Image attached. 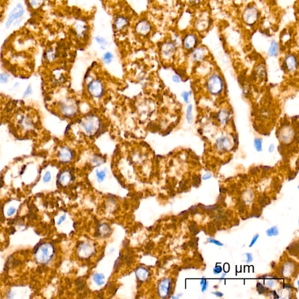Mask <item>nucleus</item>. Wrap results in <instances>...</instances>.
I'll use <instances>...</instances> for the list:
<instances>
[{"mask_svg":"<svg viewBox=\"0 0 299 299\" xmlns=\"http://www.w3.org/2000/svg\"><path fill=\"white\" fill-rule=\"evenodd\" d=\"M78 125L84 135L91 137L101 131L102 123L101 118L97 115L89 114L79 120Z\"/></svg>","mask_w":299,"mask_h":299,"instance_id":"1","label":"nucleus"},{"mask_svg":"<svg viewBox=\"0 0 299 299\" xmlns=\"http://www.w3.org/2000/svg\"><path fill=\"white\" fill-rule=\"evenodd\" d=\"M105 84L99 78H93L87 85V91L89 96L93 99H101L105 95Z\"/></svg>","mask_w":299,"mask_h":299,"instance_id":"2","label":"nucleus"},{"mask_svg":"<svg viewBox=\"0 0 299 299\" xmlns=\"http://www.w3.org/2000/svg\"><path fill=\"white\" fill-rule=\"evenodd\" d=\"M55 254V248L50 243L40 245L35 253V258L39 262L47 264L51 261Z\"/></svg>","mask_w":299,"mask_h":299,"instance_id":"3","label":"nucleus"},{"mask_svg":"<svg viewBox=\"0 0 299 299\" xmlns=\"http://www.w3.org/2000/svg\"><path fill=\"white\" fill-rule=\"evenodd\" d=\"M208 91L213 95H218L222 93L224 88L223 81L218 75H213L208 79L207 82Z\"/></svg>","mask_w":299,"mask_h":299,"instance_id":"4","label":"nucleus"},{"mask_svg":"<svg viewBox=\"0 0 299 299\" xmlns=\"http://www.w3.org/2000/svg\"><path fill=\"white\" fill-rule=\"evenodd\" d=\"M78 110L77 102L72 98L66 99L61 105V113L67 118L76 116L78 113Z\"/></svg>","mask_w":299,"mask_h":299,"instance_id":"5","label":"nucleus"},{"mask_svg":"<svg viewBox=\"0 0 299 299\" xmlns=\"http://www.w3.org/2000/svg\"><path fill=\"white\" fill-rule=\"evenodd\" d=\"M259 14L257 8L254 7L249 6L245 9L243 13V19L245 24L248 25H253L257 22Z\"/></svg>","mask_w":299,"mask_h":299,"instance_id":"6","label":"nucleus"},{"mask_svg":"<svg viewBox=\"0 0 299 299\" xmlns=\"http://www.w3.org/2000/svg\"><path fill=\"white\" fill-rule=\"evenodd\" d=\"M76 152L70 147L63 146L60 148L58 152L59 160L63 163H69L76 157Z\"/></svg>","mask_w":299,"mask_h":299,"instance_id":"7","label":"nucleus"},{"mask_svg":"<svg viewBox=\"0 0 299 299\" xmlns=\"http://www.w3.org/2000/svg\"><path fill=\"white\" fill-rule=\"evenodd\" d=\"M152 24L146 19L141 20L135 26L136 33L141 37H147L152 32Z\"/></svg>","mask_w":299,"mask_h":299,"instance_id":"8","label":"nucleus"},{"mask_svg":"<svg viewBox=\"0 0 299 299\" xmlns=\"http://www.w3.org/2000/svg\"><path fill=\"white\" fill-rule=\"evenodd\" d=\"M176 51V46L174 42H165L161 47V55L165 60H170L174 56Z\"/></svg>","mask_w":299,"mask_h":299,"instance_id":"9","label":"nucleus"},{"mask_svg":"<svg viewBox=\"0 0 299 299\" xmlns=\"http://www.w3.org/2000/svg\"><path fill=\"white\" fill-rule=\"evenodd\" d=\"M24 13V7L21 4H18L9 13L8 18L6 22V27L9 28L13 24L14 21L21 18Z\"/></svg>","mask_w":299,"mask_h":299,"instance_id":"10","label":"nucleus"},{"mask_svg":"<svg viewBox=\"0 0 299 299\" xmlns=\"http://www.w3.org/2000/svg\"><path fill=\"white\" fill-rule=\"evenodd\" d=\"M171 291V280L165 278L161 280L158 285V294L161 298H167Z\"/></svg>","mask_w":299,"mask_h":299,"instance_id":"11","label":"nucleus"},{"mask_svg":"<svg viewBox=\"0 0 299 299\" xmlns=\"http://www.w3.org/2000/svg\"><path fill=\"white\" fill-rule=\"evenodd\" d=\"M197 38L194 34H190L186 35L184 38L182 44L183 46L186 50H191L194 49L197 45Z\"/></svg>","mask_w":299,"mask_h":299,"instance_id":"12","label":"nucleus"},{"mask_svg":"<svg viewBox=\"0 0 299 299\" xmlns=\"http://www.w3.org/2000/svg\"><path fill=\"white\" fill-rule=\"evenodd\" d=\"M285 64L287 70L291 72H294L297 69V60L294 55H289L285 59Z\"/></svg>","mask_w":299,"mask_h":299,"instance_id":"13","label":"nucleus"},{"mask_svg":"<svg viewBox=\"0 0 299 299\" xmlns=\"http://www.w3.org/2000/svg\"><path fill=\"white\" fill-rule=\"evenodd\" d=\"M115 28L119 32L125 29L129 25V20L126 17L119 16L115 20Z\"/></svg>","mask_w":299,"mask_h":299,"instance_id":"14","label":"nucleus"},{"mask_svg":"<svg viewBox=\"0 0 299 299\" xmlns=\"http://www.w3.org/2000/svg\"><path fill=\"white\" fill-rule=\"evenodd\" d=\"M230 141L227 137H220L216 142V146L220 151L227 150L230 147Z\"/></svg>","mask_w":299,"mask_h":299,"instance_id":"15","label":"nucleus"},{"mask_svg":"<svg viewBox=\"0 0 299 299\" xmlns=\"http://www.w3.org/2000/svg\"><path fill=\"white\" fill-rule=\"evenodd\" d=\"M136 275L140 281H146L150 276V273L147 269L143 267H139L136 270Z\"/></svg>","mask_w":299,"mask_h":299,"instance_id":"16","label":"nucleus"},{"mask_svg":"<svg viewBox=\"0 0 299 299\" xmlns=\"http://www.w3.org/2000/svg\"><path fill=\"white\" fill-rule=\"evenodd\" d=\"M205 51L203 48L198 47L193 51L192 53V57L195 61H200L205 58Z\"/></svg>","mask_w":299,"mask_h":299,"instance_id":"17","label":"nucleus"},{"mask_svg":"<svg viewBox=\"0 0 299 299\" xmlns=\"http://www.w3.org/2000/svg\"><path fill=\"white\" fill-rule=\"evenodd\" d=\"M72 173L68 171H64L59 177V181L62 185H67L72 180Z\"/></svg>","mask_w":299,"mask_h":299,"instance_id":"18","label":"nucleus"},{"mask_svg":"<svg viewBox=\"0 0 299 299\" xmlns=\"http://www.w3.org/2000/svg\"><path fill=\"white\" fill-rule=\"evenodd\" d=\"M79 248V253L82 254L83 257L87 258L92 255V247L89 245L83 244Z\"/></svg>","mask_w":299,"mask_h":299,"instance_id":"19","label":"nucleus"},{"mask_svg":"<svg viewBox=\"0 0 299 299\" xmlns=\"http://www.w3.org/2000/svg\"><path fill=\"white\" fill-rule=\"evenodd\" d=\"M230 116V113L227 110H221L218 114L219 122L222 125L226 124L229 120Z\"/></svg>","mask_w":299,"mask_h":299,"instance_id":"20","label":"nucleus"},{"mask_svg":"<svg viewBox=\"0 0 299 299\" xmlns=\"http://www.w3.org/2000/svg\"><path fill=\"white\" fill-rule=\"evenodd\" d=\"M87 31V26L84 24H77L76 27V32L77 36L79 38H83L86 35Z\"/></svg>","mask_w":299,"mask_h":299,"instance_id":"21","label":"nucleus"},{"mask_svg":"<svg viewBox=\"0 0 299 299\" xmlns=\"http://www.w3.org/2000/svg\"><path fill=\"white\" fill-rule=\"evenodd\" d=\"M98 234L102 237L108 236L110 232V228L106 224H102L98 228Z\"/></svg>","mask_w":299,"mask_h":299,"instance_id":"22","label":"nucleus"},{"mask_svg":"<svg viewBox=\"0 0 299 299\" xmlns=\"http://www.w3.org/2000/svg\"><path fill=\"white\" fill-rule=\"evenodd\" d=\"M294 264L293 263L287 262L283 266L282 270L283 275L285 276H289L293 272L294 270Z\"/></svg>","mask_w":299,"mask_h":299,"instance_id":"23","label":"nucleus"},{"mask_svg":"<svg viewBox=\"0 0 299 299\" xmlns=\"http://www.w3.org/2000/svg\"><path fill=\"white\" fill-rule=\"evenodd\" d=\"M278 51H279V46H278V43L276 41H272L270 45V48H269V55L270 57H274L278 55Z\"/></svg>","mask_w":299,"mask_h":299,"instance_id":"24","label":"nucleus"},{"mask_svg":"<svg viewBox=\"0 0 299 299\" xmlns=\"http://www.w3.org/2000/svg\"><path fill=\"white\" fill-rule=\"evenodd\" d=\"M209 22L208 21V19H199L198 20V21L196 22V27L197 28V29H198L200 30H205L207 27L209 25Z\"/></svg>","mask_w":299,"mask_h":299,"instance_id":"25","label":"nucleus"},{"mask_svg":"<svg viewBox=\"0 0 299 299\" xmlns=\"http://www.w3.org/2000/svg\"><path fill=\"white\" fill-rule=\"evenodd\" d=\"M105 276L104 275L100 274H95L93 276V281L97 283L98 285L101 286L105 283Z\"/></svg>","mask_w":299,"mask_h":299,"instance_id":"26","label":"nucleus"},{"mask_svg":"<svg viewBox=\"0 0 299 299\" xmlns=\"http://www.w3.org/2000/svg\"><path fill=\"white\" fill-rule=\"evenodd\" d=\"M44 0H28V3L30 7L32 8L36 9L42 6Z\"/></svg>","mask_w":299,"mask_h":299,"instance_id":"27","label":"nucleus"},{"mask_svg":"<svg viewBox=\"0 0 299 299\" xmlns=\"http://www.w3.org/2000/svg\"><path fill=\"white\" fill-rule=\"evenodd\" d=\"M106 175V171H105V169H104V170L97 169L96 171V176L99 182L104 181Z\"/></svg>","mask_w":299,"mask_h":299,"instance_id":"28","label":"nucleus"},{"mask_svg":"<svg viewBox=\"0 0 299 299\" xmlns=\"http://www.w3.org/2000/svg\"><path fill=\"white\" fill-rule=\"evenodd\" d=\"M57 57V51L55 49H50L46 52V58L49 61H53Z\"/></svg>","mask_w":299,"mask_h":299,"instance_id":"29","label":"nucleus"},{"mask_svg":"<svg viewBox=\"0 0 299 299\" xmlns=\"http://www.w3.org/2000/svg\"><path fill=\"white\" fill-rule=\"evenodd\" d=\"M113 58H114L113 55L110 52L108 51V52H106L104 54L102 60H103L104 63H105L106 64H109L112 61Z\"/></svg>","mask_w":299,"mask_h":299,"instance_id":"30","label":"nucleus"},{"mask_svg":"<svg viewBox=\"0 0 299 299\" xmlns=\"http://www.w3.org/2000/svg\"><path fill=\"white\" fill-rule=\"evenodd\" d=\"M279 230L278 227L276 226H273L269 229H268L266 232V235L268 237H273V236H278L279 234Z\"/></svg>","mask_w":299,"mask_h":299,"instance_id":"31","label":"nucleus"},{"mask_svg":"<svg viewBox=\"0 0 299 299\" xmlns=\"http://www.w3.org/2000/svg\"><path fill=\"white\" fill-rule=\"evenodd\" d=\"M192 108H193V106L192 105H190L188 106L187 108V110H186V119H187V121L189 123H191L192 122Z\"/></svg>","mask_w":299,"mask_h":299,"instance_id":"32","label":"nucleus"},{"mask_svg":"<svg viewBox=\"0 0 299 299\" xmlns=\"http://www.w3.org/2000/svg\"><path fill=\"white\" fill-rule=\"evenodd\" d=\"M254 146L258 152H261L262 150V140L261 139H257L254 140Z\"/></svg>","mask_w":299,"mask_h":299,"instance_id":"33","label":"nucleus"},{"mask_svg":"<svg viewBox=\"0 0 299 299\" xmlns=\"http://www.w3.org/2000/svg\"><path fill=\"white\" fill-rule=\"evenodd\" d=\"M257 289L258 293L259 295L264 294L266 291V288L263 285H262L261 283L258 282L257 283Z\"/></svg>","mask_w":299,"mask_h":299,"instance_id":"34","label":"nucleus"},{"mask_svg":"<svg viewBox=\"0 0 299 299\" xmlns=\"http://www.w3.org/2000/svg\"><path fill=\"white\" fill-rule=\"evenodd\" d=\"M200 286H202V291L203 293V292H205V291H206L209 283L205 278H202L201 280H200Z\"/></svg>","mask_w":299,"mask_h":299,"instance_id":"35","label":"nucleus"},{"mask_svg":"<svg viewBox=\"0 0 299 299\" xmlns=\"http://www.w3.org/2000/svg\"><path fill=\"white\" fill-rule=\"evenodd\" d=\"M207 242L209 243H211V244L216 245H217V246H220V247H222V246H223L224 245L223 243H222L221 242H220L219 241L215 240V239L213 238H209L207 239Z\"/></svg>","mask_w":299,"mask_h":299,"instance_id":"36","label":"nucleus"},{"mask_svg":"<svg viewBox=\"0 0 299 299\" xmlns=\"http://www.w3.org/2000/svg\"><path fill=\"white\" fill-rule=\"evenodd\" d=\"M192 93L190 91H185V92H183L182 93V97L184 98V101L186 103H189V97H190V95Z\"/></svg>","mask_w":299,"mask_h":299,"instance_id":"37","label":"nucleus"},{"mask_svg":"<svg viewBox=\"0 0 299 299\" xmlns=\"http://www.w3.org/2000/svg\"><path fill=\"white\" fill-rule=\"evenodd\" d=\"M51 173L47 171L45 174L44 176L43 177V181L44 182L47 183V182L51 181Z\"/></svg>","mask_w":299,"mask_h":299,"instance_id":"38","label":"nucleus"},{"mask_svg":"<svg viewBox=\"0 0 299 299\" xmlns=\"http://www.w3.org/2000/svg\"><path fill=\"white\" fill-rule=\"evenodd\" d=\"M95 39H96V40H97V42L98 43H99V44H101L102 46L106 45V44L108 43L107 41L104 38L97 36V37H96V38H95Z\"/></svg>","mask_w":299,"mask_h":299,"instance_id":"39","label":"nucleus"},{"mask_svg":"<svg viewBox=\"0 0 299 299\" xmlns=\"http://www.w3.org/2000/svg\"><path fill=\"white\" fill-rule=\"evenodd\" d=\"M15 211H16V208L15 207H9L8 210L7 211V215L8 216H11L15 214Z\"/></svg>","mask_w":299,"mask_h":299,"instance_id":"40","label":"nucleus"},{"mask_svg":"<svg viewBox=\"0 0 299 299\" xmlns=\"http://www.w3.org/2000/svg\"><path fill=\"white\" fill-rule=\"evenodd\" d=\"M9 76L7 74H0V81L1 83H6L8 80Z\"/></svg>","mask_w":299,"mask_h":299,"instance_id":"41","label":"nucleus"},{"mask_svg":"<svg viewBox=\"0 0 299 299\" xmlns=\"http://www.w3.org/2000/svg\"><path fill=\"white\" fill-rule=\"evenodd\" d=\"M222 272V268L220 265H216L213 269V274L215 275H219Z\"/></svg>","mask_w":299,"mask_h":299,"instance_id":"42","label":"nucleus"},{"mask_svg":"<svg viewBox=\"0 0 299 299\" xmlns=\"http://www.w3.org/2000/svg\"><path fill=\"white\" fill-rule=\"evenodd\" d=\"M259 234H256V235H255V236H254V237L253 238V240L251 241V243H250V244H249V247H252L253 245L255 244V243H256V241H257V240H258V238H259Z\"/></svg>","mask_w":299,"mask_h":299,"instance_id":"43","label":"nucleus"},{"mask_svg":"<svg viewBox=\"0 0 299 299\" xmlns=\"http://www.w3.org/2000/svg\"><path fill=\"white\" fill-rule=\"evenodd\" d=\"M245 255H246L247 259V261H246L247 263H250V262H251L253 261V255H252L251 254H250V253H246Z\"/></svg>","mask_w":299,"mask_h":299,"instance_id":"44","label":"nucleus"},{"mask_svg":"<svg viewBox=\"0 0 299 299\" xmlns=\"http://www.w3.org/2000/svg\"><path fill=\"white\" fill-rule=\"evenodd\" d=\"M173 81L174 83H179L181 82V78L179 76L175 75V76H173Z\"/></svg>","mask_w":299,"mask_h":299,"instance_id":"45","label":"nucleus"},{"mask_svg":"<svg viewBox=\"0 0 299 299\" xmlns=\"http://www.w3.org/2000/svg\"><path fill=\"white\" fill-rule=\"evenodd\" d=\"M66 215L61 216L59 218V220H58V222H57V224L60 225V224L62 223V222H63L64 221L66 220Z\"/></svg>","mask_w":299,"mask_h":299,"instance_id":"46","label":"nucleus"},{"mask_svg":"<svg viewBox=\"0 0 299 299\" xmlns=\"http://www.w3.org/2000/svg\"><path fill=\"white\" fill-rule=\"evenodd\" d=\"M274 280H268L266 282V285L270 287H272L274 286Z\"/></svg>","mask_w":299,"mask_h":299,"instance_id":"47","label":"nucleus"},{"mask_svg":"<svg viewBox=\"0 0 299 299\" xmlns=\"http://www.w3.org/2000/svg\"><path fill=\"white\" fill-rule=\"evenodd\" d=\"M211 177H212V175H211V174H205L203 176L202 179L203 180H207V179L211 178Z\"/></svg>","mask_w":299,"mask_h":299,"instance_id":"48","label":"nucleus"},{"mask_svg":"<svg viewBox=\"0 0 299 299\" xmlns=\"http://www.w3.org/2000/svg\"><path fill=\"white\" fill-rule=\"evenodd\" d=\"M212 294L213 295H216L217 296V297H222L223 296V293H222V292H220V291H215V292H212Z\"/></svg>","mask_w":299,"mask_h":299,"instance_id":"49","label":"nucleus"},{"mask_svg":"<svg viewBox=\"0 0 299 299\" xmlns=\"http://www.w3.org/2000/svg\"><path fill=\"white\" fill-rule=\"evenodd\" d=\"M274 149H275V146H274V144H271L270 146V147H269V152H274Z\"/></svg>","mask_w":299,"mask_h":299,"instance_id":"50","label":"nucleus"},{"mask_svg":"<svg viewBox=\"0 0 299 299\" xmlns=\"http://www.w3.org/2000/svg\"><path fill=\"white\" fill-rule=\"evenodd\" d=\"M31 92H32V89H31V88H30V87L28 88L27 89H26V91H25V95H29L30 93H31Z\"/></svg>","mask_w":299,"mask_h":299,"instance_id":"51","label":"nucleus"},{"mask_svg":"<svg viewBox=\"0 0 299 299\" xmlns=\"http://www.w3.org/2000/svg\"><path fill=\"white\" fill-rule=\"evenodd\" d=\"M226 273H225V274H224L223 275H222V278H221V279H224V278H225V276H226Z\"/></svg>","mask_w":299,"mask_h":299,"instance_id":"52","label":"nucleus"}]
</instances>
